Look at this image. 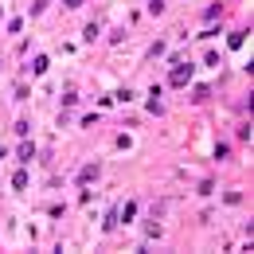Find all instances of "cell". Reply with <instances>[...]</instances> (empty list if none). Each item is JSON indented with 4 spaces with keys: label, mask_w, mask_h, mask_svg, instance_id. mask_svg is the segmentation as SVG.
Here are the masks:
<instances>
[{
    "label": "cell",
    "mask_w": 254,
    "mask_h": 254,
    "mask_svg": "<svg viewBox=\"0 0 254 254\" xmlns=\"http://www.w3.org/2000/svg\"><path fill=\"white\" fill-rule=\"evenodd\" d=\"M67 4H71V8H82V4H86V0H67Z\"/></svg>",
    "instance_id": "8"
},
{
    "label": "cell",
    "mask_w": 254,
    "mask_h": 254,
    "mask_svg": "<svg viewBox=\"0 0 254 254\" xmlns=\"http://www.w3.org/2000/svg\"><path fill=\"white\" fill-rule=\"evenodd\" d=\"M188 78H192V63H176V67H172V74H168V82H172V86H188Z\"/></svg>",
    "instance_id": "1"
},
{
    "label": "cell",
    "mask_w": 254,
    "mask_h": 254,
    "mask_svg": "<svg viewBox=\"0 0 254 254\" xmlns=\"http://www.w3.org/2000/svg\"><path fill=\"white\" fill-rule=\"evenodd\" d=\"M133 215H137V203H133V200L125 203V207H117V219H125V223H129Z\"/></svg>",
    "instance_id": "4"
},
{
    "label": "cell",
    "mask_w": 254,
    "mask_h": 254,
    "mask_svg": "<svg viewBox=\"0 0 254 254\" xmlns=\"http://www.w3.org/2000/svg\"><path fill=\"white\" fill-rule=\"evenodd\" d=\"M32 71H36V74H43V71H47V55H39V59L32 63Z\"/></svg>",
    "instance_id": "6"
},
{
    "label": "cell",
    "mask_w": 254,
    "mask_h": 254,
    "mask_svg": "<svg viewBox=\"0 0 254 254\" xmlns=\"http://www.w3.org/2000/svg\"><path fill=\"white\" fill-rule=\"evenodd\" d=\"M98 164H82V172H78V184H90V180H98Z\"/></svg>",
    "instance_id": "2"
},
{
    "label": "cell",
    "mask_w": 254,
    "mask_h": 254,
    "mask_svg": "<svg viewBox=\"0 0 254 254\" xmlns=\"http://www.w3.org/2000/svg\"><path fill=\"white\" fill-rule=\"evenodd\" d=\"M98 32H102L98 24H90V28H86V32H82V36H86V43H94V39H98Z\"/></svg>",
    "instance_id": "7"
},
{
    "label": "cell",
    "mask_w": 254,
    "mask_h": 254,
    "mask_svg": "<svg viewBox=\"0 0 254 254\" xmlns=\"http://www.w3.org/2000/svg\"><path fill=\"white\" fill-rule=\"evenodd\" d=\"M12 188H28V172H24V168L12 176Z\"/></svg>",
    "instance_id": "5"
},
{
    "label": "cell",
    "mask_w": 254,
    "mask_h": 254,
    "mask_svg": "<svg viewBox=\"0 0 254 254\" xmlns=\"http://www.w3.org/2000/svg\"><path fill=\"white\" fill-rule=\"evenodd\" d=\"M32 156H36V145H28V141H24V145H20V152H16V160H20V164H28Z\"/></svg>",
    "instance_id": "3"
}]
</instances>
